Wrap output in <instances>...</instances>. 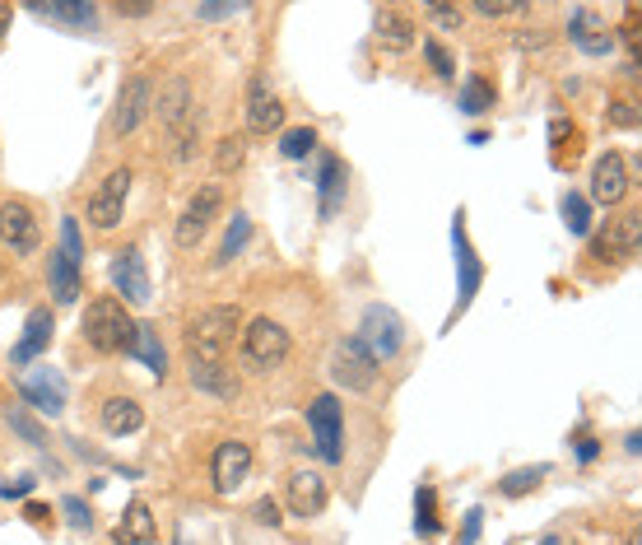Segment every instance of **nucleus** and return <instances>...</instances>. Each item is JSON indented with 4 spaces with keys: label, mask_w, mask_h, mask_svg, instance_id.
I'll return each mask as SVG.
<instances>
[{
    "label": "nucleus",
    "mask_w": 642,
    "mask_h": 545,
    "mask_svg": "<svg viewBox=\"0 0 642 545\" xmlns=\"http://www.w3.org/2000/svg\"><path fill=\"white\" fill-rule=\"evenodd\" d=\"M540 480H545V466H522V471H512V476L503 480L498 490H503V494H512V499H517V494H531L535 485H540Z\"/></svg>",
    "instance_id": "nucleus-35"
},
{
    "label": "nucleus",
    "mask_w": 642,
    "mask_h": 545,
    "mask_svg": "<svg viewBox=\"0 0 642 545\" xmlns=\"http://www.w3.org/2000/svg\"><path fill=\"white\" fill-rule=\"evenodd\" d=\"M349 191V168L340 154H321V168H317V196H321V219H335L340 201Z\"/></svg>",
    "instance_id": "nucleus-18"
},
{
    "label": "nucleus",
    "mask_w": 642,
    "mask_h": 545,
    "mask_svg": "<svg viewBox=\"0 0 642 545\" xmlns=\"http://www.w3.org/2000/svg\"><path fill=\"white\" fill-rule=\"evenodd\" d=\"M540 545H559V536H545V541H540Z\"/></svg>",
    "instance_id": "nucleus-50"
},
{
    "label": "nucleus",
    "mask_w": 642,
    "mask_h": 545,
    "mask_svg": "<svg viewBox=\"0 0 642 545\" xmlns=\"http://www.w3.org/2000/svg\"><path fill=\"white\" fill-rule=\"evenodd\" d=\"M610 126H624V131L638 126V103H633V98H615V103H610Z\"/></svg>",
    "instance_id": "nucleus-41"
},
{
    "label": "nucleus",
    "mask_w": 642,
    "mask_h": 545,
    "mask_svg": "<svg viewBox=\"0 0 642 545\" xmlns=\"http://www.w3.org/2000/svg\"><path fill=\"white\" fill-rule=\"evenodd\" d=\"M359 341L368 345V355L377 359V364H387V359L401 355V317L391 313V308H382V303H373L368 313H363V327H359Z\"/></svg>",
    "instance_id": "nucleus-8"
},
{
    "label": "nucleus",
    "mask_w": 642,
    "mask_h": 545,
    "mask_svg": "<svg viewBox=\"0 0 642 545\" xmlns=\"http://www.w3.org/2000/svg\"><path fill=\"white\" fill-rule=\"evenodd\" d=\"M312 150H317V131H312V126H294V131H284V140H280L284 159H308Z\"/></svg>",
    "instance_id": "nucleus-33"
},
{
    "label": "nucleus",
    "mask_w": 642,
    "mask_h": 545,
    "mask_svg": "<svg viewBox=\"0 0 642 545\" xmlns=\"http://www.w3.org/2000/svg\"><path fill=\"white\" fill-rule=\"evenodd\" d=\"M126 196H131V168H112L103 182H98V191L89 196V224L94 229H117L121 215H126Z\"/></svg>",
    "instance_id": "nucleus-7"
},
{
    "label": "nucleus",
    "mask_w": 642,
    "mask_h": 545,
    "mask_svg": "<svg viewBox=\"0 0 642 545\" xmlns=\"http://www.w3.org/2000/svg\"><path fill=\"white\" fill-rule=\"evenodd\" d=\"M5 420H10V429H14V434H24L28 443H33V448H42V429H38V424H33V420H28V415H24V406H10V410H5Z\"/></svg>",
    "instance_id": "nucleus-40"
},
{
    "label": "nucleus",
    "mask_w": 642,
    "mask_h": 545,
    "mask_svg": "<svg viewBox=\"0 0 642 545\" xmlns=\"http://www.w3.org/2000/svg\"><path fill=\"white\" fill-rule=\"evenodd\" d=\"M498 98H494V89L484 80H466V89H461V112H470V117H480V112H489L494 108Z\"/></svg>",
    "instance_id": "nucleus-34"
},
{
    "label": "nucleus",
    "mask_w": 642,
    "mask_h": 545,
    "mask_svg": "<svg viewBox=\"0 0 642 545\" xmlns=\"http://www.w3.org/2000/svg\"><path fill=\"white\" fill-rule=\"evenodd\" d=\"M149 80L145 75H135L131 84H121V94H117V108H112V136H131L135 126L145 122V112H149Z\"/></svg>",
    "instance_id": "nucleus-15"
},
{
    "label": "nucleus",
    "mask_w": 642,
    "mask_h": 545,
    "mask_svg": "<svg viewBox=\"0 0 642 545\" xmlns=\"http://www.w3.org/2000/svg\"><path fill=\"white\" fill-rule=\"evenodd\" d=\"M308 429H312V443H317V457L326 466H335L340 457H345V410H340V401H335L331 392L312 396L308 406Z\"/></svg>",
    "instance_id": "nucleus-3"
},
{
    "label": "nucleus",
    "mask_w": 642,
    "mask_h": 545,
    "mask_svg": "<svg viewBox=\"0 0 642 545\" xmlns=\"http://www.w3.org/2000/svg\"><path fill=\"white\" fill-rule=\"evenodd\" d=\"M629 545H638V532H633V536H629Z\"/></svg>",
    "instance_id": "nucleus-51"
},
{
    "label": "nucleus",
    "mask_w": 642,
    "mask_h": 545,
    "mask_svg": "<svg viewBox=\"0 0 642 545\" xmlns=\"http://www.w3.org/2000/svg\"><path fill=\"white\" fill-rule=\"evenodd\" d=\"M252 518L261 522V527H280V522H284V518H280V504H275V499H261V504L252 508Z\"/></svg>",
    "instance_id": "nucleus-43"
},
{
    "label": "nucleus",
    "mask_w": 642,
    "mask_h": 545,
    "mask_svg": "<svg viewBox=\"0 0 642 545\" xmlns=\"http://www.w3.org/2000/svg\"><path fill=\"white\" fill-rule=\"evenodd\" d=\"M135 327H140V322H131L126 303L112 299V294L94 299L89 308H84V317H80V331H84V341H89L94 355H131Z\"/></svg>",
    "instance_id": "nucleus-1"
},
{
    "label": "nucleus",
    "mask_w": 642,
    "mask_h": 545,
    "mask_svg": "<svg viewBox=\"0 0 642 545\" xmlns=\"http://www.w3.org/2000/svg\"><path fill=\"white\" fill-rule=\"evenodd\" d=\"M247 238H252V219H247V215H242V210H238V219L228 224L224 243H219V252H214V271H219V266H228V261L238 257L242 247H247Z\"/></svg>",
    "instance_id": "nucleus-29"
},
{
    "label": "nucleus",
    "mask_w": 642,
    "mask_h": 545,
    "mask_svg": "<svg viewBox=\"0 0 642 545\" xmlns=\"http://www.w3.org/2000/svg\"><path fill=\"white\" fill-rule=\"evenodd\" d=\"M559 210H563V224H568L573 233H591V201H587V196H577V191H563Z\"/></svg>",
    "instance_id": "nucleus-31"
},
{
    "label": "nucleus",
    "mask_w": 642,
    "mask_h": 545,
    "mask_svg": "<svg viewBox=\"0 0 642 545\" xmlns=\"http://www.w3.org/2000/svg\"><path fill=\"white\" fill-rule=\"evenodd\" d=\"M424 56H428V66H433V75H438V80H452V75H456V61H452V52H447L442 42L428 38L424 42Z\"/></svg>",
    "instance_id": "nucleus-38"
},
{
    "label": "nucleus",
    "mask_w": 642,
    "mask_h": 545,
    "mask_svg": "<svg viewBox=\"0 0 642 545\" xmlns=\"http://www.w3.org/2000/svg\"><path fill=\"white\" fill-rule=\"evenodd\" d=\"M10 19H14V10H10V5H0V38L10 33Z\"/></svg>",
    "instance_id": "nucleus-48"
},
{
    "label": "nucleus",
    "mask_w": 642,
    "mask_h": 545,
    "mask_svg": "<svg viewBox=\"0 0 642 545\" xmlns=\"http://www.w3.org/2000/svg\"><path fill=\"white\" fill-rule=\"evenodd\" d=\"M242 159H247V145H242L238 136H224V140H219V150H214V164H219V173H233V168H242Z\"/></svg>",
    "instance_id": "nucleus-36"
},
{
    "label": "nucleus",
    "mask_w": 642,
    "mask_h": 545,
    "mask_svg": "<svg viewBox=\"0 0 642 545\" xmlns=\"http://www.w3.org/2000/svg\"><path fill=\"white\" fill-rule=\"evenodd\" d=\"M428 19H433L438 28H461L466 10H461V5H428Z\"/></svg>",
    "instance_id": "nucleus-42"
},
{
    "label": "nucleus",
    "mask_w": 642,
    "mask_h": 545,
    "mask_svg": "<svg viewBox=\"0 0 642 545\" xmlns=\"http://www.w3.org/2000/svg\"><path fill=\"white\" fill-rule=\"evenodd\" d=\"M61 513H66V522L75 532H89V527H94V513H89V504H84L80 494H66V499H61Z\"/></svg>",
    "instance_id": "nucleus-37"
},
{
    "label": "nucleus",
    "mask_w": 642,
    "mask_h": 545,
    "mask_svg": "<svg viewBox=\"0 0 642 545\" xmlns=\"http://www.w3.org/2000/svg\"><path fill=\"white\" fill-rule=\"evenodd\" d=\"M252 471V443H242V438H224L219 448H214V462H210V476H214V494H233L247 480Z\"/></svg>",
    "instance_id": "nucleus-10"
},
{
    "label": "nucleus",
    "mask_w": 642,
    "mask_h": 545,
    "mask_svg": "<svg viewBox=\"0 0 642 545\" xmlns=\"http://www.w3.org/2000/svg\"><path fill=\"white\" fill-rule=\"evenodd\" d=\"M0 243L10 247L14 257L38 252L42 229H38V219H33V210H28L24 201H5V205H0Z\"/></svg>",
    "instance_id": "nucleus-9"
},
{
    "label": "nucleus",
    "mask_w": 642,
    "mask_h": 545,
    "mask_svg": "<svg viewBox=\"0 0 642 545\" xmlns=\"http://www.w3.org/2000/svg\"><path fill=\"white\" fill-rule=\"evenodd\" d=\"M19 392H24V401L33 410H42V415H61V406H66V392H61V382L52 378V368H47L42 378H24Z\"/></svg>",
    "instance_id": "nucleus-25"
},
{
    "label": "nucleus",
    "mask_w": 642,
    "mask_h": 545,
    "mask_svg": "<svg viewBox=\"0 0 642 545\" xmlns=\"http://www.w3.org/2000/svg\"><path fill=\"white\" fill-rule=\"evenodd\" d=\"M615 243H619V257L633 261L642 252V215L638 210H629V215L615 219Z\"/></svg>",
    "instance_id": "nucleus-30"
},
{
    "label": "nucleus",
    "mask_w": 642,
    "mask_h": 545,
    "mask_svg": "<svg viewBox=\"0 0 642 545\" xmlns=\"http://www.w3.org/2000/svg\"><path fill=\"white\" fill-rule=\"evenodd\" d=\"M289 331L275 322V317H256V322H247V331H242V364L252 368H275L284 364V355H289Z\"/></svg>",
    "instance_id": "nucleus-6"
},
{
    "label": "nucleus",
    "mask_w": 642,
    "mask_h": 545,
    "mask_svg": "<svg viewBox=\"0 0 642 545\" xmlns=\"http://www.w3.org/2000/svg\"><path fill=\"white\" fill-rule=\"evenodd\" d=\"M61 247H66V257L80 266L84 261V238H80V219H61Z\"/></svg>",
    "instance_id": "nucleus-39"
},
{
    "label": "nucleus",
    "mask_w": 642,
    "mask_h": 545,
    "mask_svg": "<svg viewBox=\"0 0 642 545\" xmlns=\"http://www.w3.org/2000/svg\"><path fill=\"white\" fill-rule=\"evenodd\" d=\"M326 499H331V490H326V476L321 471H294L289 476V485H284V504H289V513L294 518H321L326 513Z\"/></svg>",
    "instance_id": "nucleus-11"
},
{
    "label": "nucleus",
    "mask_w": 642,
    "mask_h": 545,
    "mask_svg": "<svg viewBox=\"0 0 642 545\" xmlns=\"http://www.w3.org/2000/svg\"><path fill=\"white\" fill-rule=\"evenodd\" d=\"M452 243H456V275H461V308H466V303L475 299V289H480L484 271H480V261H475V252H470V243H466L461 215H456V224H452Z\"/></svg>",
    "instance_id": "nucleus-22"
},
{
    "label": "nucleus",
    "mask_w": 642,
    "mask_h": 545,
    "mask_svg": "<svg viewBox=\"0 0 642 545\" xmlns=\"http://www.w3.org/2000/svg\"><path fill=\"white\" fill-rule=\"evenodd\" d=\"M280 122H284L280 94L270 89V80H261V75H256V80L247 84V131H252V136H270Z\"/></svg>",
    "instance_id": "nucleus-13"
},
{
    "label": "nucleus",
    "mask_w": 642,
    "mask_h": 545,
    "mask_svg": "<svg viewBox=\"0 0 642 545\" xmlns=\"http://www.w3.org/2000/svg\"><path fill=\"white\" fill-rule=\"evenodd\" d=\"M38 19H56V24L66 28H94L98 24V10L89 0H52V5H33Z\"/></svg>",
    "instance_id": "nucleus-26"
},
{
    "label": "nucleus",
    "mask_w": 642,
    "mask_h": 545,
    "mask_svg": "<svg viewBox=\"0 0 642 545\" xmlns=\"http://www.w3.org/2000/svg\"><path fill=\"white\" fill-rule=\"evenodd\" d=\"M415 513H419L415 532L419 536H438V490H428V485H424V490L415 494Z\"/></svg>",
    "instance_id": "nucleus-32"
},
{
    "label": "nucleus",
    "mask_w": 642,
    "mask_h": 545,
    "mask_svg": "<svg viewBox=\"0 0 642 545\" xmlns=\"http://www.w3.org/2000/svg\"><path fill=\"white\" fill-rule=\"evenodd\" d=\"M201 19H210V24H219V19H233V14H238V5H201Z\"/></svg>",
    "instance_id": "nucleus-46"
},
{
    "label": "nucleus",
    "mask_w": 642,
    "mask_h": 545,
    "mask_svg": "<svg viewBox=\"0 0 642 545\" xmlns=\"http://www.w3.org/2000/svg\"><path fill=\"white\" fill-rule=\"evenodd\" d=\"M629 196V164H624V154L610 150L596 159V168H591V201L601 205H619Z\"/></svg>",
    "instance_id": "nucleus-12"
},
{
    "label": "nucleus",
    "mask_w": 642,
    "mask_h": 545,
    "mask_svg": "<svg viewBox=\"0 0 642 545\" xmlns=\"http://www.w3.org/2000/svg\"><path fill=\"white\" fill-rule=\"evenodd\" d=\"M331 378L349 392H373L377 387V359L368 355V345L359 336H345V341H335L331 350Z\"/></svg>",
    "instance_id": "nucleus-4"
},
{
    "label": "nucleus",
    "mask_w": 642,
    "mask_h": 545,
    "mask_svg": "<svg viewBox=\"0 0 642 545\" xmlns=\"http://www.w3.org/2000/svg\"><path fill=\"white\" fill-rule=\"evenodd\" d=\"M154 117H159L163 131H173V136L191 122V117H201V112H196V103H191V84L182 80V75H173V80L163 84V94L154 98Z\"/></svg>",
    "instance_id": "nucleus-14"
},
{
    "label": "nucleus",
    "mask_w": 642,
    "mask_h": 545,
    "mask_svg": "<svg viewBox=\"0 0 642 545\" xmlns=\"http://www.w3.org/2000/svg\"><path fill=\"white\" fill-rule=\"evenodd\" d=\"M33 485H38V480L24 476V480H14V485H5L0 494H5V499H24V494H33Z\"/></svg>",
    "instance_id": "nucleus-47"
},
{
    "label": "nucleus",
    "mask_w": 642,
    "mask_h": 545,
    "mask_svg": "<svg viewBox=\"0 0 642 545\" xmlns=\"http://www.w3.org/2000/svg\"><path fill=\"white\" fill-rule=\"evenodd\" d=\"M187 378H191V387H196V392H210V396H219V401H233V396L242 392L238 373H233L228 364H219V359H191Z\"/></svg>",
    "instance_id": "nucleus-17"
},
{
    "label": "nucleus",
    "mask_w": 642,
    "mask_h": 545,
    "mask_svg": "<svg viewBox=\"0 0 642 545\" xmlns=\"http://www.w3.org/2000/svg\"><path fill=\"white\" fill-rule=\"evenodd\" d=\"M522 10V5H512V0H480V5H475V14H484V19H503V14H517Z\"/></svg>",
    "instance_id": "nucleus-44"
},
{
    "label": "nucleus",
    "mask_w": 642,
    "mask_h": 545,
    "mask_svg": "<svg viewBox=\"0 0 642 545\" xmlns=\"http://www.w3.org/2000/svg\"><path fill=\"white\" fill-rule=\"evenodd\" d=\"M238 327H242V308H233V303L201 308V313L187 322V355L191 359H219L224 345L238 336Z\"/></svg>",
    "instance_id": "nucleus-2"
},
{
    "label": "nucleus",
    "mask_w": 642,
    "mask_h": 545,
    "mask_svg": "<svg viewBox=\"0 0 642 545\" xmlns=\"http://www.w3.org/2000/svg\"><path fill=\"white\" fill-rule=\"evenodd\" d=\"M47 280H52V294H56V303H61V308H70V303L84 294L80 266H75L66 252H52V261H47Z\"/></svg>",
    "instance_id": "nucleus-23"
},
{
    "label": "nucleus",
    "mask_w": 642,
    "mask_h": 545,
    "mask_svg": "<svg viewBox=\"0 0 642 545\" xmlns=\"http://www.w3.org/2000/svg\"><path fill=\"white\" fill-rule=\"evenodd\" d=\"M98 420H103V429L112 438H126L145 424V410H140V401H131V396H107L103 410H98Z\"/></svg>",
    "instance_id": "nucleus-21"
},
{
    "label": "nucleus",
    "mask_w": 642,
    "mask_h": 545,
    "mask_svg": "<svg viewBox=\"0 0 642 545\" xmlns=\"http://www.w3.org/2000/svg\"><path fill=\"white\" fill-rule=\"evenodd\" d=\"M47 345H52V308H33V313H28V322H24V341L14 345V355H10L14 368L33 364Z\"/></svg>",
    "instance_id": "nucleus-19"
},
{
    "label": "nucleus",
    "mask_w": 642,
    "mask_h": 545,
    "mask_svg": "<svg viewBox=\"0 0 642 545\" xmlns=\"http://www.w3.org/2000/svg\"><path fill=\"white\" fill-rule=\"evenodd\" d=\"M568 33H573V42L587 56H610V47H615V33L596 19V10H577L573 24H568Z\"/></svg>",
    "instance_id": "nucleus-20"
},
{
    "label": "nucleus",
    "mask_w": 642,
    "mask_h": 545,
    "mask_svg": "<svg viewBox=\"0 0 642 545\" xmlns=\"http://www.w3.org/2000/svg\"><path fill=\"white\" fill-rule=\"evenodd\" d=\"M219 210H224V187H219V182H205V187L187 201V210L177 215V229H173L177 247H201V238L210 233Z\"/></svg>",
    "instance_id": "nucleus-5"
},
{
    "label": "nucleus",
    "mask_w": 642,
    "mask_h": 545,
    "mask_svg": "<svg viewBox=\"0 0 642 545\" xmlns=\"http://www.w3.org/2000/svg\"><path fill=\"white\" fill-rule=\"evenodd\" d=\"M112 541H117V545H149V541H159V527H154L149 508L140 504V499H135V504H126V518L117 522Z\"/></svg>",
    "instance_id": "nucleus-24"
},
{
    "label": "nucleus",
    "mask_w": 642,
    "mask_h": 545,
    "mask_svg": "<svg viewBox=\"0 0 642 545\" xmlns=\"http://www.w3.org/2000/svg\"><path fill=\"white\" fill-rule=\"evenodd\" d=\"M177 545H187V541H177Z\"/></svg>",
    "instance_id": "nucleus-52"
},
{
    "label": "nucleus",
    "mask_w": 642,
    "mask_h": 545,
    "mask_svg": "<svg viewBox=\"0 0 642 545\" xmlns=\"http://www.w3.org/2000/svg\"><path fill=\"white\" fill-rule=\"evenodd\" d=\"M377 38H382V47H391V52H405V47L415 42V24H410L401 10H387V14H377Z\"/></svg>",
    "instance_id": "nucleus-27"
},
{
    "label": "nucleus",
    "mask_w": 642,
    "mask_h": 545,
    "mask_svg": "<svg viewBox=\"0 0 642 545\" xmlns=\"http://www.w3.org/2000/svg\"><path fill=\"white\" fill-rule=\"evenodd\" d=\"M112 285H117V294L126 303H149V271H145V257H140L135 247H126V252L112 257Z\"/></svg>",
    "instance_id": "nucleus-16"
},
{
    "label": "nucleus",
    "mask_w": 642,
    "mask_h": 545,
    "mask_svg": "<svg viewBox=\"0 0 642 545\" xmlns=\"http://www.w3.org/2000/svg\"><path fill=\"white\" fill-rule=\"evenodd\" d=\"M577 457H582V462H591V457H596V443H591V438H582V448H577Z\"/></svg>",
    "instance_id": "nucleus-49"
},
{
    "label": "nucleus",
    "mask_w": 642,
    "mask_h": 545,
    "mask_svg": "<svg viewBox=\"0 0 642 545\" xmlns=\"http://www.w3.org/2000/svg\"><path fill=\"white\" fill-rule=\"evenodd\" d=\"M480 522H484V513H480V508H470V513H466V532H461V545L480 541Z\"/></svg>",
    "instance_id": "nucleus-45"
},
{
    "label": "nucleus",
    "mask_w": 642,
    "mask_h": 545,
    "mask_svg": "<svg viewBox=\"0 0 642 545\" xmlns=\"http://www.w3.org/2000/svg\"><path fill=\"white\" fill-rule=\"evenodd\" d=\"M131 355H140L149 364V373H168V355H163V341H159V331L154 327H135V345H131Z\"/></svg>",
    "instance_id": "nucleus-28"
}]
</instances>
